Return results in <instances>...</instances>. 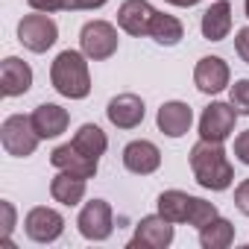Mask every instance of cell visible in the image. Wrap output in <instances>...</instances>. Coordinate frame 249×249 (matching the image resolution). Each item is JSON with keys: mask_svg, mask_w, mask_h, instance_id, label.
Returning a JSON list of instances; mask_svg holds the SVG:
<instances>
[{"mask_svg": "<svg viewBox=\"0 0 249 249\" xmlns=\"http://www.w3.org/2000/svg\"><path fill=\"white\" fill-rule=\"evenodd\" d=\"M234 50H237V56L249 65V27L237 30V36H234Z\"/></svg>", "mask_w": 249, "mask_h": 249, "instance_id": "obj_30", "label": "cell"}, {"mask_svg": "<svg viewBox=\"0 0 249 249\" xmlns=\"http://www.w3.org/2000/svg\"><path fill=\"white\" fill-rule=\"evenodd\" d=\"M182 36H185V27H182L179 18L164 15V12H156V18H153V24H150V38H156V41L164 44V47H173V44L182 41Z\"/></svg>", "mask_w": 249, "mask_h": 249, "instance_id": "obj_23", "label": "cell"}, {"mask_svg": "<svg viewBox=\"0 0 249 249\" xmlns=\"http://www.w3.org/2000/svg\"><path fill=\"white\" fill-rule=\"evenodd\" d=\"M164 3H170V6H188V9H191V6L199 3V0H164Z\"/></svg>", "mask_w": 249, "mask_h": 249, "instance_id": "obj_32", "label": "cell"}, {"mask_svg": "<svg viewBox=\"0 0 249 249\" xmlns=\"http://www.w3.org/2000/svg\"><path fill=\"white\" fill-rule=\"evenodd\" d=\"M234 240V226L226 217H214L208 226L199 229V243L202 249H226Z\"/></svg>", "mask_w": 249, "mask_h": 249, "instance_id": "obj_22", "label": "cell"}, {"mask_svg": "<svg viewBox=\"0 0 249 249\" xmlns=\"http://www.w3.org/2000/svg\"><path fill=\"white\" fill-rule=\"evenodd\" d=\"M229 103L237 108V114H249V79H237L229 91Z\"/></svg>", "mask_w": 249, "mask_h": 249, "instance_id": "obj_25", "label": "cell"}, {"mask_svg": "<svg viewBox=\"0 0 249 249\" xmlns=\"http://www.w3.org/2000/svg\"><path fill=\"white\" fill-rule=\"evenodd\" d=\"M0 211H3V240L9 243V234L15 229V205L3 199V202H0Z\"/></svg>", "mask_w": 249, "mask_h": 249, "instance_id": "obj_27", "label": "cell"}, {"mask_svg": "<svg viewBox=\"0 0 249 249\" xmlns=\"http://www.w3.org/2000/svg\"><path fill=\"white\" fill-rule=\"evenodd\" d=\"M27 3H30V9H36V12H47V15L65 9V0H27Z\"/></svg>", "mask_w": 249, "mask_h": 249, "instance_id": "obj_28", "label": "cell"}, {"mask_svg": "<svg viewBox=\"0 0 249 249\" xmlns=\"http://www.w3.org/2000/svg\"><path fill=\"white\" fill-rule=\"evenodd\" d=\"M156 18V9L147 3V0H123L117 9V24L123 33H129L135 38L150 36V24Z\"/></svg>", "mask_w": 249, "mask_h": 249, "instance_id": "obj_11", "label": "cell"}, {"mask_svg": "<svg viewBox=\"0 0 249 249\" xmlns=\"http://www.w3.org/2000/svg\"><path fill=\"white\" fill-rule=\"evenodd\" d=\"M50 196H53L56 202H62V205L73 208V205H79V202L85 199V179H82V176H73V173L59 170V176L50 182Z\"/></svg>", "mask_w": 249, "mask_h": 249, "instance_id": "obj_19", "label": "cell"}, {"mask_svg": "<svg viewBox=\"0 0 249 249\" xmlns=\"http://www.w3.org/2000/svg\"><path fill=\"white\" fill-rule=\"evenodd\" d=\"M191 205H194V196L185 194V191H164V194L159 196V214H161L164 220H170L173 226H176V223H188Z\"/></svg>", "mask_w": 249, "mask_h": 249, "instance_id": "obj_20", "label": "cell"}, {"mask_svg": "<svg viewBox=\"0 0 249 249\" xmlns=\"http://www.w3.org/2000/svg\"><path fill=\"white\" fill-rule=\"evenodd\" d=\"M243 9H246V18H249V0H243Z\"/></svg>", "mask_w": 249, "mask_h": 249, "instance_id": "obj_33", "label": "cell"}, {"mask_svg": "<svg viewBox=\"0 0 249 249\" xmlns=\"http://www.w3.org/2000/svg\"><path fill=\"white\" fill-rule=\"evenodd\" d=\"M56 38H59V27L47 12L24 15L18 24V41L33 53H47L56 44Z\"/></svg>", "mask_w": 249, "mask_h": 249, "instance_id": "obj_4", "label": "cell"}, {"mask_svg": "<svg viewBox=\"0 0 249 249\" xmlns=\"http://www.w3.org/2000/svg\"><path fill=\"white\" fill-rule=\"evenodd\" d=\"M88 56L79 50H62L50 65V82L53 88L68 100H85L91 94V73H88Z\"/></svg>", "mask_w": 249, "mask_h": 249, "instance_id": "obj_2", "label": "cell"}, {"mask_svg": "<svg viewBox=\"0 0 249 249\" xmlns=\"http://www.w3.org/2000/svg\"><path fill=\"white\" fill-rule=\"evenodd\" d=\"M234 156L240 164H249V129L234 138Z\"/></svg>", "mask_w": 249, "mask_h": 249, "instance_id": "obj_29", "label": "cell"}, {"mask_svg": "<svg viewBox=\"0 0 249 249\" xmlns=\"http://www.w3.org/2000/svg\"><path fill=\"white\" fill-rule=\"evenodd\" d=\"M123 167L135 176H150L161 167V153L153 141H132L123 147Z\"/></svg>", "mask_w": 249, "mask_h": 249, "instance_id": "obj_12", "label": "cell"}, {"mask_svg": "<svg viewBox=\"0 0 249 249\" xmlns=\"http://www.w3.org/2000/svg\"><path fill=\"white\" fill-rule=\"evenodd\" d=\"M173 243V223L164 220L161 214L141 217L135 226V237L129 240V249H164Z\"/></svg>", "mask_w": 249, "mask_h": 249, "instance_id": "obj_9", "label": "cell"}, {"mask_svg": "<svg viewBox=\"0 0 249 249\" xmlns=\"http://www.w3.org/2000/svg\"><path fill=\"white\" fill-rule=\"evenodd\" d=\"M191 170L194 179L199 182V188L205 191H226L234 182V167L223 150V144L214 141H196L191 147Z\"/></svg>", "mask_w": 249, "mask_h": 249, "instance_id": "obj_1", "label": "cell"}, {"mask_svg": "<svg viewBox=\"0 0 249 249\" xmlns=\"http://www.w3.org/2000/svg\"><path fill=\"white\" fill-rule=\"evenodd\" d=\"M79 47L88 59L106 62L117 53V30L108 21H88L79 33Z\"/></svg>", "mask_w": 249, "mask_h": 249, "instance_id": "obj_5", "label": "cell"}, {"mask_svg": "<svg viewBox=\"0 0 249 249\" xmlns=\"http://www.w3.org/2000/svg\"><path fill=\"white\" fill-rule=\"evenodd\" d=\"M229 65L220 59V56H205L196 62L194 68V82L202 94H220L226 85H229Z\"/></svg>", "mask_w": 249, "mask_h": 249, "instance_id": "obj_14", "label": "cell"}, {"mask_svg": "<svg viewBox=\"0 0 249 249\" xmlns=\"http://www.w3.org/2000/svg\"><path fill=\"white\" fill-rule=\"evenodd\" d=\"M202 36L208 41H223L229 33H231V6L226 0H217L211 9L202 12Z\"/></svg>", "mask_w": 249, "mask_h": 249, "instance_id": "obj_18", "label": "cell"}, {"mask_svg": "<svg viewBox=\"0 0 249 249\" xmlns=\"http://www.w3.org/2000/svg\"><path fill=\"white\" fill-rule=\"evenodd\" d=\"M30 117H33V126H36L38 138H59L68 129V123H71L68 108H62L56 103H41Z\"/></svg>", "mask_w": 249, "mask_h": 249, "instance_id": "obj_17", "label": "cell"}, {"mask_svg": "<svg viewBox=\"0 0 249 249\" xmlns=\"http://www.w3.org/2000/svg\"><path fill=\"white\" fill-rule=\"evenodd\" d=\"M79 153H85V156H91V159H100L103 153H106V147H108V138H106V132L97 126V123H82V126L76 129V135H73V141H71Z\"/></svg>", "mask_w": 249, "mask_h": 249, "instance_id": "obj_21", "label": "cell"}, {"mask_svg": "<svg viewBox=\"0 0 249 249\" xmlns=\"http://www.w3.org/2000/svg\"><path fill=\"white\" fill-rule=\"evenodd\" d=\"M234 205H237L240 214L249 217V179H243V182L234 188Z\"/></svg>", "mask_w": 249, "mask_h": 249, "instance_id": "obj_26", "label": "cell"}, {"mask_svg": "<svg viewBox=\"0 0 249 249\" xmlns=\"http://www.w3.org/2000/svg\"><path fill=\"white\" fill-rule=\"evenodd\" d=\"M234 123H237V108L231 103H211L199 117V138L223 144L234 132Z\"/></svg>", "mask_w": 249, "mask_h": 249, "instance_id": "obj_6", "label": "cell"}, {"mask_svg": "<svg viewBox=\"0 0 249 249\" xmlns=\"http://www.w3.org/2000/svg\"><path fill=\"white\" fill-rule=\"evenodd\" d=\"M76 226H79V234L85 240H108L111 231H114V220H111V205L106 199H91L85 202V208L79 211L76 217Z\"/></svg>", "mask_w": 249, "mask_h": 249, "instance_id": "obj_7", "label": "cell"}, {"mask_svg": "<svg viewBox=\"0 0 249 249\" xmlns=\"http://www.w3.org/2000/svg\"><path fill=\"white\" fill-rule=\"evenodd\" d=\"M156 123H159V129L167 135V138H182L188 129H191V123H194V111L188 103L182 100H170L159 108L156 114Z\"/></svg>", "mask_w": 249, "mask_h": 249, "instance_id": "obj_16", "label": "cell"}, {"mask_svg": "<svg viewBox=\"0 0 249 249\" xmlns=\"http://www.w3.org/2000/svg\"><path fill=\"white\" fill-rule=\"evenodd\" d=\"M108 0H65L68 12H79V9H103Z\"/></svg>", "mask_w": 249, "mask_h": 249, "instance_id": "obj_31", "label": "cell"}, {"mask_svg": "<svg viewBox=\"0 0 249 249\" xmlns=\"http://www.w3.org/2000/svg\"><path fill=\"white\" fill-rule=\"evenodd\" d=\"M97 161H100V159H91V156L79 153L73 144H62V147H56L53 156H50V164H53L56 170H65V173H73V176H82V179L97 176Z\"/></svg>", "mask_w": 249, "mask_h": 249, "instance_id": "obj_15", "label": "cell"}, {"mask_svg": "<svg viewBox=\"0 0 249 249\" xmlns=\"http://www.w3.org/2000/svg\"><path fill=\"white\" fill-rule=\"evenodd\" d=\"M214 217H220V214H217V205H214V202H205V199H199V196H194V205H191L188 226H194V229H202V226H208Z\"/></svg>", "mask_w": 249, "mask_h": 249, "instance_id": "obj_24", "label": "cell"}, {"mask_svg": "<svg viewBox=\"0 0 249 249\" xmlns=\"http://www.w3.org/2000/svg\"><path fill=\"white\" fill-rule=\"evenodd\" d=\"M38 132L33 126V117L27 114H9L3 123H0V144H3V150L15 159H27L36 153L38 147Z\"/></svg>", "mask_w": 249, "mask_h": 249, "instance_id": "obj_3", "label": "cell"}, {"mask_svg": "<svg viewBox=\"0 0 249 249\" xmlns=\"http://www.w3.org/2000/svg\"><path fill=\"white\" fill-rule=\"evenodd\" d=\"M24 231H27V237L36 240V243H53V240H59L62 231H65V217H62L56 208L38 205V208H33V211L27 214Z\"/></svg>", "mask_w": 249, "mask_h": 249, "instance_id": "obj_8", "label": "cell"}, {"mask_svg": "<svg viewBox=\"0 0 249 249\" xmlns=\"http://www.w3.org/2000/svg\"><path fill=\"white\" fill-rule=\"evenodd\" d=\"M30 85H33V68L18 56H6L3 65H0V91H3V97H21L30 91Z\"/></svg>", "mask_w": 249, "mask_h": 249, "instance_id": "obj_13", "label": "cell"}, {"mask_svg": "<svg viewBox=\"0 0 249 249\" xmlns=\"http://www.w3.org/2000/svg\"><path fill=\"white\" fill-rule=\"evenodd\" d=\"M106 114L111 120V126H117V129H135V126H141L147 108H144V100L138 94H117V97L108 100Z\"/></svg>", "mask_w": 249, "mask_h": 249, "instance_id": "obj_10", "label": "cell"}]
</instances>
